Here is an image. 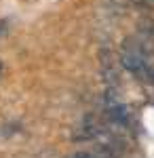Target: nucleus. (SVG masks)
<instances>
[{
	"label": "nucleus",
	"instance_id": "nucleus-1",
	"mask_svg": "<svg viewBox=\"0 0 154 158\" xmlns=\"http://www.w3.org/2000/svg\"><path fill=\"white\" fill-rule=\"evenodd\" d=\"M118 61L135 78H139L148 85H154V59L146 42L135 40V38H127L120 47Z\"/></svg>",
	"mask_w": 154,
	"mask_h": 158
},
{
	"label": "nucleus",
	"instance_id": "nucleus-2",
	"mask_svg": "<svg viewBox=\"0 0 154 158\" xmlns=\"http://www.w3.org/2000/svg\"><path fill=\"white\" fill-rule=\"evenodd\" d=\"M101 74H104V80L106 85L112 89V86L118 85V70H116V59L112 55L110 49L101 51Z\"/></svg>",
	"mask_w": 154,
	"mask_h": 158
},
{
	"label": "nucleus",
	"instance_id": "nucleus-3",
	"mask_svg": "<svg viewBox=\"0 0 154 158\" xmlns=\"http://www.w3.org/2000/svg\"><path fill=\"white\" fill-rule=\"evenodd\" d=\"M70 158H108L104 154H95V152H87V150H80V152H74Z\"/></svg>",
	"mask_w": 154,
	"mask_h": 158
},
{
	"label": "nucleus",
	"instance_id": "nucleus-4",
	"mask_svg": "<svg viewBox=\"0 0 154 158\" xmlns=\"http://www.w3.org/2000/svg\"><path fill=\"white\" fill-rule=\"evenodd\" d=\"M4 32H6V23H4V21H0V36H2Z\"/></svg>",
	"mask_w": 154,
	"mask_h": 158
},
{
	"label": "nucleus",
	"instance_id": "nucleus-5",
	"mask_svg": "<svg viewBox=\"0 0 154 158\" xmlns=\"http://www.w3.org/2000/svg\"><path fill=\"white\" fill-rule=\"evenodd\" d=\"M0 68H2V63H0Z\"/></svg>",
	"mask_w": 154,
	"mask_h": 158
}]
</instances>
